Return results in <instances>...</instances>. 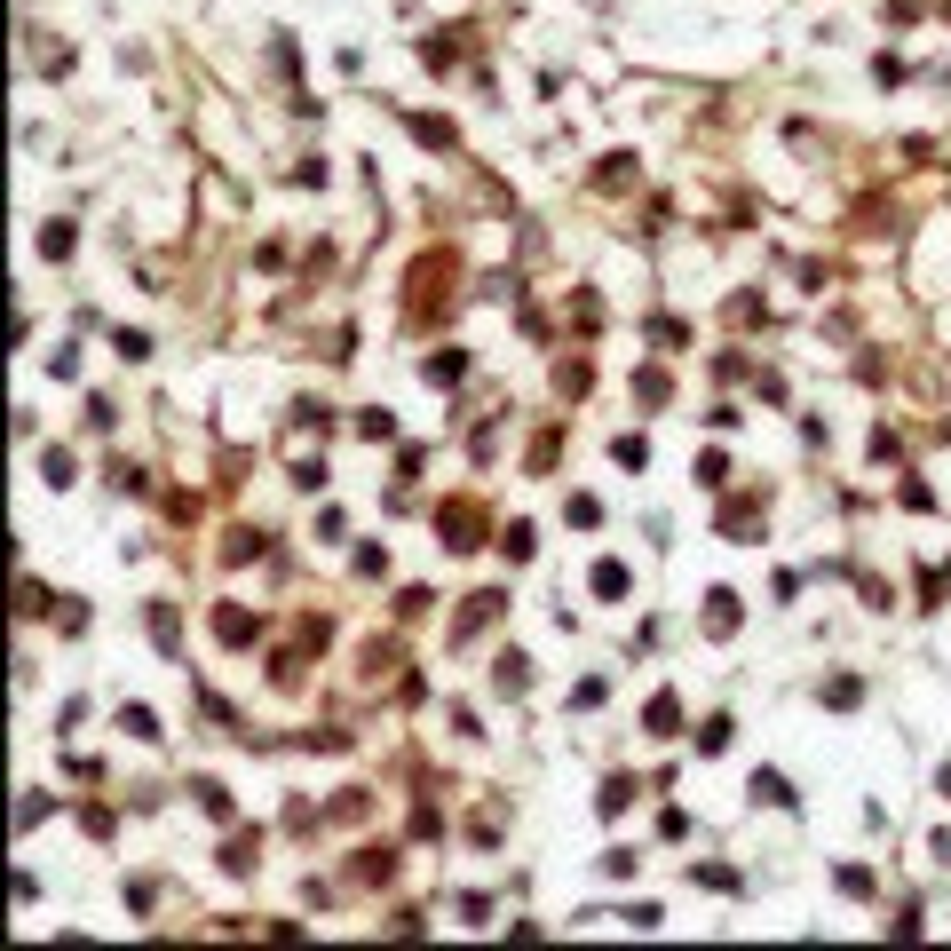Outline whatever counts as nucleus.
I'll use <instances>...</instances> for the list:
<instances>
[{"label":"nucleus","mask_w":951,"mask_h":951,"mask_svg":"<svg viewBox=\"0 0 951 951\" xmlns=\"http://www.w3.org/2000/svg\"><path fill=\"white\" fill-rule=\"evenodd\" d=\"M738 627V595H706V634H730Z\"/></svg>","instance_id":"nucleus-1"},{"label":"nucleus","mask_w":951,"mask_h":951,"mask_svg":"<svg viewBox=\"0 0 951 951\" xmlns=\"http://www.w3.org/2000/svg\"><path fill=\"white\" fill-rule=\"evenodd\" d=\"M595 595L619 603V595H627V563H595Z\"/></svg>","instance_id":"nucleus-2"},{"label":"nucleus","mask_w":951,"mask_h":951,"mask_svg":"<svg viewBox=\"0 0 951 951\" xmlns=\"http://www.w3.org/2000/svg\"><path fill=\"white\" fill-rule=\"evenodd\" d=\"M642 722H650V730H658V738H674V722H682V706H674V698H666V690H658V698H650V714H642Z\"/></svg>","instance_id":"nucleus-3"},{"label":"nucleus","mask_w":951,"mask_h":951,"mask_svg":"<svg viewBox=\"0 0 951 951\" xmlns=\"http://www.w3.org/2000/svg\"><path fill=\"white\" fill-rule=\"evenodd\" d=\"M214 634H222V642H254V619H246V611H214Z\"/></svg>","instance_id":"nucleus-4"},{"label":"nucleus","mask_w":951,"mask_h":951,"mask_svg":"<svg viewBox=\"0 0 951 951\" xmlns=\"http://www.w3.org/2000/svg\"><path fill=\"white\" fill-rule=\"evenodd\" d=\"M500 555H508V563H524V555H531V524H508V531H500Z\"/></svg>","instance_id":"nucleus-5"},{"label":"nucleus","mask_w":951,"mask_h":951,"mask_svg":"<svg viewBox=\"0 0 951 951\" xmlns=\"http://www.w3.org/2000/svg\"><path fill=\"white\" fill-rule=\"evenodd\" d=\"M753 793H761V801H777V809H793V793H785V777H777V769H761V777H753Z\"/></svg>","instance_id":"nucleus-6"},{"label":"nucleus","mask_w":951,"mask_h":951,"mask_svg":"<svg viewBox=\"0 0 951 951\" xmlns=\"http://www.w3.org/2000/svg\"><path fill=\"white\" fill-rule=\"evenodd\" d=\"M413 135H421L428 151H452V127H444V119H413Z\"/></svg>","instance_id":"nucleus-7"},{"label":"nucleus","mask_w":951,"mask_h":951,"mask_svg":"<svg viewBox=\"0 0 951 951\" xmlns=\"http://www.w3.org/2000/svg\"><path fill=\"white\" fill-rule=\"evenodd\" d=\"M627 801H634V785H627V777H611V785H603V817H619Z\"/></svg>","instance_id":"nucleus-8"},{"label":"nucleus","mask_w":951,"mask_h":951,"mask_svg":"<svg viewBox=\"0 0 951 951\" xmlns=\"http://www.w3.org/2000/svg\"><path fill=\"white\" fill-rule=\"evenodd\" d=\"M611 452H619V468H642V460H650V444H642V436H619Z\"/></svg>","instance_id":"nucleus-9"}]
</instances>
